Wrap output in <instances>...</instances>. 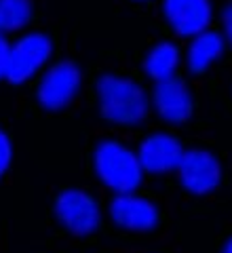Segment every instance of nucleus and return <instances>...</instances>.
Wrapping results in <instances>:
<instances>
[{
    "label": "nucleus",
    "mask_w": 232,
    "mask_h": 253,
    "mask_svg": "<svg viewBox=\"0 0 232 253\" xmlns=\"http://www.w3.org/2000/svg\"><path fill=\"white\" fill-rule=\"evenodd\" d=\"M222 49H224V41L220 34H215V32H201L196 36V41L192 42L190 53H188L190 70L192 72H203L222 53Z\"/></svg>",
    "instance_id": "11"
},
{
    "label": "nucleus",
    "mask_w": 232,
    "mask_h": 253,
    "mask_svg": "<svg viewBox=\"0 0 232 253\" xmlns=\"http://www.w3.org/2000/svg\"><path fill=\"white\" fill-rule=\"evenodd\" d=\"M178 169L182 175V184L194 194L211 192L220 184V177H222L220 163L215 161L213 154L205 152V150L184 152Z\"/></svg>",
    "instance_id": "6"
},
{
    "label": "nucleus",
    "mask_w": 232,
    "mask_h": 253,
    "mask_svg": "<svg viewBox=\"0 0 232 253\" xmlns=\"http://www.w3.org/2000/svg\"><path fill=\"white\" fill-rule=\"evenodd\" d=\"M95 169L103 184L118 194H131L141 181L139 158L116 141H101L97 146Z\"/></svg>",
    "instance_id": "2"
},
{
    "label": "nucleus",
    "mask_w": 232,
    "mask_h": 253,
    "mask_svg": "<svg viewBox=\"0 0 232 253\" xmlns=\"http://www.w3.org/2000/svg\"><path fill=\"white\" fill-rule=\"evenodd\" d=\"M154 104L156 110L165 121L169 123H182L186 121L192 112V99L180 78H167V81H158L154 89Z\"/></svg>",
    "instance_id": "10"
},
{
    "label": "nucleus",
    "mask_w": 232,
    "mask_h": 253,
    "mask_svg": "<svg viewBox=\"0 0 232 253\" xmlns=\"http://www.w3.org/2000/svg\"><path fill=\"white\" fill-rule=\"evenodd\" d=\"M224 28H226V36L232 44V4L226 6V11H224Z\"/></svg>",
    "instance_id": "16"
},
{
    "label": "nucleus",
    "mask_w": 232,
    "mask_h": 253,
    "mask_svg": "<svg viewBox=\"0 0 232 253\" xmlns=\"http://www.w3.org/2000/svg\"><path fill=\"white\" fill-rule=\"evenodd\" d=\"M9 55H11V44L6 42L4 34H0V81L6 78V68H9Z\"/></svg>",
    "instance_id": "15"
},
{
    "label": "nucleus",
    "mask_w": 232,
    "mask_h": 253,
    "mask_svg": "<svg viewBox=\"0 0 232 253\" xmlns=\"http://www.w3.org/2000/svg\"><path fill=\"white\" fill-rule=\"evenodd\" d=\"M224 253H232V239L228 241V245H226V249H224Z\"/></svg>",
    "instance_id": "17"
},
{
    "label": "nucleus",
    "mask_w": 232,
    "mask_h": 253,
    "mask_svg": "<svg viewBox=\"0 0 232 253\" xmlns=\"http://www.w3.org/2000/svg\"><path fill=\"white\" fill-rule=\"evenodd\" d=\"M178 61H180L178 49L171 42H161L146 57V72L152 78H156V81H167V78L173 76Z\"/></svg>",
    "instance_id": "12"
},
{
    "label": "nucleus",
    "mask_w": 232,
    "mask_h": 253,
    "mask_svg": "<svg viewBox=\"0 0 232 253\" xmlns=\"http://www.w3.org/2000/svg\"><path fill=\"white\" fill-rule=\"evenodd\" d=\"M110 213L112 219L127 230H150L158 219L154 205L133 194H118L112 201Z\"/></svg>",
    "instance_id": "9"
},
{
    "label": "nucleus",
    "mask_w": 232,
    "mask_h": 253,
    "mask_svg": "<svg viewBox=\"0 0 232 253\" xmlns=\"http://www.w3.org/2000/svg\"><path fill=\"white\" fill-rule=\"evenodd\" d=\"M32 17L30 0H0V34L23 28Z\"/></svg>",
    "instance_id": "13"
},
{
    "label": "nucleus",
    "mask_w": 232,
    "mask_h": 253,
    "mask_svg": "<svg viewBox=\"0 0 232 253\" xmlns=\"http://www.w3.org/2000/svg\"><path fill=\"white\" fill-rule=\"evenodd\" d=\"M61 224L74 234H91L99 226L97 203L83 190H66L55 203Z\"/></svg>",
    "instance_id": "4"
},
{
    "label": "nucleus",
    "mask_w": 232,
    "mask_h": 253,
    "mask_svg": "<svg viewBox=\"0 0 232 253\" xmlns=\"http://www.w3.org/2000/svg\"><path fill=\"white\" fill-rule=\"evenodd\" d=\"M81 86V70L70 61H61L45 74L38 86V101L46 110H59L68 106Z\"/></svg>",
    "instance_id": "5"
},
{
    "label": "nucleus",
    "mask_w": 232,
    "mask_h": 253,
    "mask_svg": "<svg viewBox=\"0 0 232 253\" xmlns=\"http://www.w3.org/2000/svg\"><path fill=\"white\" fill-rule=\"evenodd\" d=\"M184 156V148L171 135H152L139 148V165L141 169L152 173H165L171 169H178Z\"/></svg>",
    "instance_id": "7"
},
{
    "label": "nucleus",
    "mask_w": 232,
    "mask_h": 253,
    "mask_svg": "<svg viewBox=\"0 0 232 253\" xmlns=\"http://www.w3.org/2000/svg\"><path fill=\"white\" fill-rule=\"evenodd\" d=\"M97 91H99L101 114L108 121L133 125L139 123L148 112L146 93L141 91V86L127 81V78L106 74L99 78Z\"/></svg>",
    "instance_id": "1"
},
{
    "label": "nucleus",
    "mask_w": 232,
    "mask_h": 253,
    "mask_svg": "<svg viewBox=\"0 0 232 253\" xmlns=\"http://www.w3.org/2000/svg\"><path fill=\"white\" fill-rule=\"evenodd\" d=\"M51 41L45 34H28L19 38L11 46L9 68H6V81L13 84L26 83L28 78L36 74V70L49 59Z\"/></svg>",
    "instance_id": "3"
},
{
    "label": "nucleus",
    "mask_w": 232,
    "mask_h": 253,
    "mask_svg": "<svg viewBox=\"0 0 232 253\" xmlns=\"http://www.w3.org/2000/svg\"><path fill=\"white\" fill-rule=\"evenodd\" d=\"M11 156H13V148H11V141L9 137L0 131V175L9 169L11 165Z\"/></svg>",
    "instance_id": "14"
},
{
    "label": "nucleus",
    "mask_w": 232,
    "mask_h": 253,
    "mask_svg": "<svg viewBox=\"0 0 232 253\" xmlns=\"http://www.w3.org/2000/svg\"><path fill=\"white\" fill-rule=\"evenodd\" d=\"M165 13L182 36L201 34L211 19L209 0H165Z\"/></svg>",
    "instance_id": "8"
}]
</instances>
